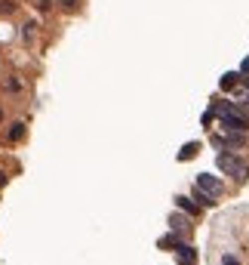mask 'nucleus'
<instances>
[{"label": "nucleus", "mask_w": 249, "mask_h": 265, "mask_svg": "<svg viewBox=\"0 0 249 265\" xmlns=\"http://www.w3.org/2000/svg\"><path fill=\"white\" fill-rule=\"evenodd\" d=\"M212 111L222 117V127H225L228 133H246L249 117H246V114H240V108H234V105H228V102H219Z\"/></svg>", "instance_id": "nucleus-1"}, {"label": "nucleus", "mask_w": 249, "mask_h": 265, "mask_svg": "<svg viewBox=\"0 0 249 265\" xmlns=\"http://www.w3.org/2000/svg\"><path fill=\"white\" fill-rule=\"evenodd\" d=\"M216 164H219V170H222V173H228V176H234L237 182H243L246 176H249V167H246V164L240 161L237 154H228V151H222V154L216 157Z\"/></svg>", "instance_id": "nucleus-2"}, {"label": "nucleus", "mask_w": 249, "mask_h": 265, "mask_svg": "<svg viewBox=\"0 0 249 265\" xmlns=\"http://www.w3.org/2000/svg\"><path fill=\"white\" fill-rule=\"evenodd\" d=\"M197 188L206 191L209 198H219V194H222V182L216 179V176H209V173H200L197 176Z\"/></svg>", "instance_id": "nucleus-3"}, {"label": "nucleus", "mask_w": 249, "mask_h": 265, "mask_svg": "<svg viewBox=\"0 0 249 265\" xmlns=\"http://www.w3.org/2000/svg\"><path fill=\"white\" fill-rule=\"evenodd\" d=\"M175 253H179V265H197V250H194V247L182 244Z\"/></svg>", "instance_id": "nucleus-4"}, {"label": "nucleus", "mask_w": 249, "mask_h": 265, "mask_svg": "<svg viewBox=\"0 0 249 265\" xmlns=\"http://www.w3.org/2000/svg\"><path fill=\"white\" fill-rule=\"evenodd\" d=\"M157 247H163V250H169V247H172V250H179V247H182V238H179V235H163V238L157 241Z\"/></svg>", "instance_id": "nucleus-5"}, {"label": "nucleus", "mask_w": 249, "mask_h": 265, "mask_svg": "<svg viewBox=\"0 0 249 265\" xmlns=\"http://www.w3.org/2000/svg\"><path fill=\"white\" fill-rule=\"evenodd\" d=\"M197 151H200V145H197V142H188V145H182V151H179V161H191V157H197Z\"/></svg>", "instance_id": "nucleus-6"}, {"label": "nucleus", "mask_w": 249, "mask_h": 265, "mask_svg": "<svg viewBox=\"0 0 249 265\" xmlns=\"http://www.w3.org/2000/svg\"><path fill=\"white\" fill-rule=\"evenodd\" d=\"M237 83H240V74L231 71V74H225V77H222V90H234Z\"/></svg>", "instance_id": "nucleus-7"}, {"label": "nucleus", "mask_w": 249, "mask_h": 265, "mask_svg": "<svg viewBox=\"0 0 249 265\" xmlns=\"http://www.w3.org/2000/svg\"><path fill=\"white\" fill-rule=\"evenodd\" d=\"M175 204H179V207L185 210V213H191V216L197 213V204H191V198H175Z\"/></svg>", "instance_id": "nucleus-8"}, {"label": "nucleus", "mask_w": 249, "mask_h": 265, "mask_svg": "<svg viewBox=\"0 0 249 265\" xmlns=\"http://www.w3.org/2000/svg\"><path fill=\"white\" fill-rule=\"evenodd\" d=\"M22 136H25V123H15V127L9 130V139H15V142H19Z\"/></svg>", "instance_id": "nucleus-9"}, {"label": "nucleus", "mask_w": 249, "mask_h": 265, "mask_svg": "<svg viewBox=\"0 0 249 265\" xmlns=\"http://www.w3.org/2000/svg\"><path fill=\"white\" fill-rule=\"evenodd\" d=\"M169 222H172V228H175V232H182V228H185V219H182V216H172Z\"/></svg>", "instance_id": "nucleus-10"}, {"label": "nucleus", "mask_w": 249, "mask_h": 265, "mask_svg": "<svg viewBox=\"0 0 249 265\" xmlns=\"http://www.w3.org/2000/svg\"><path fill=\"white\" fill-rule=\"evenodd\" d=\"M59 3H62L65 9H74V6H77V0H59Z\"/></svg>", "instance_id": "nucleus-11"}, {"label": "nucleus", "mask_w": 249, "mask_h": 265, "mask_svg": "<svg viewBox=\"0 0 249 265\" xmlns=\"http://www.w3.org/2000/svg\"><path fill=\"white\" fill-rule=\"evenodd\" d=\"M225 265H240V259H237V256H231V253H228V256H225Z\"/></svg>", "instance_id": "nucleus-12"}, {"label": "nucleus", "mask_w": 249, "mask_h": 265, "mask_svg": "<svg viewBox=\"0 0 249 265\" xmlns=\"http://www.w3.org/2000/svg\"><path fill=\"white\" fill-rule=\"evenodd\" d=\"M240 74H249V59H243V65H240Z\"/></svg>", "instance_id": "nucleus-13"}, {"label": "nucleus", "mask_w": 249, "mask_h": 265, "mask_svg": "<svg viewBox=\"0 0 249 265\" xmlns=\"http://www.w3.org/2000/svg\"><path fill=\"white\" fill-rule=\"evenodd\" d=\"M6 185V173H0V188H3Z\"/></svg>", "instance_id": "nucleus-14"}, {"label": "nucleus", "mask_w": 249, "mask_h": 265, "mask_svg": "<svg viewBox=\"0 0 249 265\" xmlns=\"http://www.w3.org/2000/svg\"><path fill=\"white\" fill-rule=\"evenodd\" d=\"M0 117H3V111H0Z\"/></svg>", "instance_id": "nucleus-15"}]
</instances>
